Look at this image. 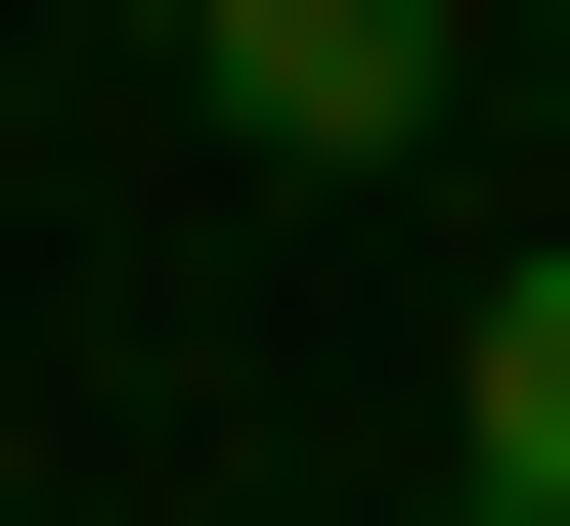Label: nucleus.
I'll use <instances>...</instances> for the list:
<instances>
[{
	"mask_svg": "<svg viewBox=\"0 0 570 526\" xmlns=\"http://www.w3.org/2000/svg\"><path fill=\"white\" fill-rule=\"evenodd\" d=\"M439 526H483V483H439Z\"/></svg>",
	"mask_w": 570,
	"mask_h": 526,
	"instance_id": "obj_3",
	"label": "nucleus"
},
{
	"mask_svg": "<svg viewBox=\"0 0 570 526\" xmlns=\"http://www.w3.org/2000/svg\"><path fill=\"white\" fill-rule=\"evenodd\" d=\"M219 88H264L307 176H395V132H439V0H219Z\"/></svg>",
	"mask_w": 570,
	"mask_h": 526,
	"instance_id": "obj_1",
	"label": "nucleus"
},
{
	"mask_svg": "<svg viewBox=\"0 0 570 526\" xmlns=\"http://www.w3.org/2000/svg\"><path fill=\"white\" fill-rule=\"evenodd\" d=\"M439 483H483V526H570V264H483V395H439Z\"/></svg>",
	"mask_w": 570,
	"mask_h": 526,
	"instance_id": "obj_2",
	"label": "nucleus"
}]
</instances>
